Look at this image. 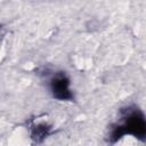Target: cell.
Wrapping results in <instances>:
<instances>
[{
  "instance_id": "cell-3",
  "label": "cell",
  "mask_w": 146,
  "mask_h": 146,
  "mask_svg": "<svg viewBox=\"0 0 146 146\" xmlns=\"http://www.w3.org/2000/svg\"><path fill=\"white\" fill-rule=\"evenodd\" d=\"M49 133H50V127L47 125V124H44V123L33 124L32 128H31V136L36 141H41Z\"/></svg>"
},
{
  "instance_id": "cell-1",
  "label": "cell",
  "mask_w": 146,
  "mask_h": 146,
  "mask_svg": "<svg viewBox=\"0 0 146 146\" xmlns=\"http://www.w3.org/2000/svg\"><path fill=\"white\" fill-rule=\"evenodd\" d=\"M125 123L123 127L125 133H130L136 138L146 139V120L144 115L138 110H132L129 107L127 110Z\"/></svg>"
},
{
  "instance_id": "cell-2",
  "label": "cell",
  "mask_w": 146,
  "mask_h": 146,
  "mask_svg": "<svg viewBox=\"0 0 146 146\" xmlns=\"http://www.w3.org/2000/svg\"><path fill=\"white\" fill-rule=\"evenodd\" d=\"M52 96L59 100H72L73 94L70 90V80L64 73L56 74L50 82Z\"/></svg>"
}]
</instances>
